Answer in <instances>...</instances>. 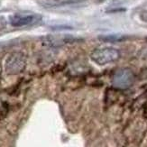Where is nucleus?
Segmentation results:
<instances>
[{"instance_id": "nucleus-3", "label": "nucleus", "mask_w": 147, "mask_h": 147, "mask_svg": "<svg viewBox=\"0 0 147 147\" xmlns=\"http://www.w3.org/2000/svg\"><path fill=\"white\" fill-rule=\"evenodd\" d=\"M25 58L21 53L11 54L5 61V69L8 74H18L24 71L25 67Z\"/></svg>"}, {"instance_id": "nucleus-6", "label": "nucleus", "mask_w": 147, "mask_h": 147, "mask_svg": "<svg viewBox=\"0 0 147 147\" xmlns=\"http://www.w3.org/2000/svg\"><path fill=\"white\" fill-rule=\"evenodd\" d=\"M98 39L101 42H120L125 41L127 38L126 35L125 34H102L99 35Z\"/></svg>"}, {"instance_id": "nucleus-1", "label": "nucleus", "mask_w": 147, "mask_h": 147, "mask_svg": "<svg viewBox=\"0 0 147 147\" xmlns=\"http://www.w3.org/2000/svg\"><path fill=\"white\" fill-rule=\"evenodd\" d=\"M119 58V51L113 47L98 48L92 51L90 53V59L98 65H106L108 63L117 61Z\"/></svg>"}, {"instance_id": "nucleus-5", "label": "nucleus", "mask_w": 147, "mask_h": 147, "mask_svg": "<svg viewBox=\"0 0 147 147\" xmlns=\"http://www.w3.org/2000/svg\"><path fill=\"white\" fill-rule=\"evenodd\" d=\"M79 40V38L74 37L72 35L68 34H57V35H49L44 38V43L46 45L52 46V47H59L65 45V44H71L77 42Z\"/></svg>"}, {"instance_id": "nucleus-2", "label": "nucleus", "mask_w": 147, "mask_h": 147, "mask_svg": "<svg viewBox=\"0 0 147 147\" xmlns=\"http://www.w3.org/2000/svg\"><path fill=\"white\" fill-rule=\"evenodd\" d=\"M135 81V75L130 69L123 68L115 71L112 77V83L114 87L121 89L130 88Z\"/></svg>"}, {"instance_id": "nucleus-4", "label": "nucleus", "mask_w": 147, "mask_h": 147, "mask_svg": "<svg viewBox=\"0 0 147 147\" xmlns=\"http://www.w3.org/2000/svg\"><path fill=\"white\" fill-rule=\"evenodd\" d=\"M42 19L38 15L34 14H17L10 17V24L14 27H24L35 24Z\"/></svg>"}, {"instance_id": "nucleus-7", "label": "nucleus", "mask_w": 147, "mask_h": 147, "mask_svg": "<svg viewBox=\"0 0 147 147\" xmlns=\"http://www.w3.org/2000/svg\"><path fill=\"white\" fill-rule=\"evenodd\" d=\"M145 40H146V42H147V37H146V39H145Z\"/></svg>"}]
</instances>
